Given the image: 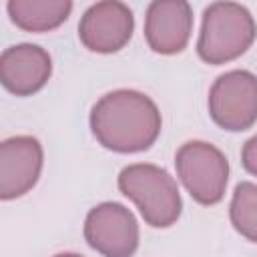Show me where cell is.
Instances as JSON below:
<instances>
[{
    "label": "cell",
    "instance_id": "obj_1",
    "mask_svg": "<svg viewBox=\"0 0 257 257\" xmlns=\"http://www.w3.org/2000/svg\"><path fill=\"white\" fill-rule=\"evenodd\" d=\"M159 106L139 90L118 88L100 96L90 110L94 139L114 153H141L161 135Z\"/></svg>",
    "mask_w": 257,
    "mask_h": 257
},
{
    "label": "cell",
    "instance_id": "obj_2",
    "mask_svg": "<svg viewBox=\"0 0 257 257\" xmlns=\"http://www.w3.org/2000/svg\"><path fill=\"white\" fill-rule=\"evenodd\" d=\"M118 191L141 211L147 225L165 229L177 223L183 201L175 179L157 165L135 163L118 173Z\"/></svg>",
    "mask_w": 257,
    "mask_h": 257
},
{
    "label": "cell",
    "instance_id": "obj_3",
    "mask_svg": "<svg viewBox=\"0 0 257 257\" xmlns=\"http://www.w3.org/2000/svg\"><path fill=\"white\" fill-rule=\"evenodd\" d=\"M255 36L257 24L245 6L213 2L203 12L197 52L207 64H225L247 52Z\"/></svg>",
    "mask_w": 257,
    "mask_h": 257
},
{
    "label": "cell",
    "instance_id": "obj_4",
    "mask_svg": "<svg viewBox=\"0 0 257 257\" xmlns=\"http://www.w3.org/2000/svg\"><path fill=\"white\" fill-rule=\"evenodd\" d=\"M175 167L181 183L199 205H217L227 189L229 161L211 143L189 141L179 147Z\"/></svg>",
    "mask_w": 257,
    "mask_h": 257
},
{
    "label": "cell",
    "instance_id": "obj_5",
    "mask_svg": "<svg viewBox=\"0 0 257 257\" xmlns=\"http://www.w3.org/2000/svg\"><path fill=\"white\" fill-rule=\"evenodd\" d=\"M209 114L217 126L241 133L257 120V76L249 70L221 74L209 90Z\"/></svg>",
    "mask_w": 257,
    "mask_h": 257
},
{
    "label": "cell",
    "instance_id": "obj_6",
    "mask_svg": "<svg viewBox=\"0 0 257 257\" xmlns=\"http://www.w3.org/2000/svg\"><path fill=\"white\" fill-rule=\"evenodd\" d=\"M84 239L102 257H133L139 249V223L124 205L104 201L88 211Z\"/></svg>",
    "mask_w": 257,
    "mask_h": 257
},
{
    "label": "cell",
    "instance_id": "obj_7",
    "mask_svg": "<svg viewBox=\"0 0 257 257\" xmlns=\"http://www.w3.org/2000/svg\"><path fill=\"white\" fill-rule=\"evenodd\" d=\"M133 28V10L124 2L104 0L84 10L78 22V38L90 52L112 54L128 44Z\"/></svg>",
    "mask_w": 257,
    "mask_h": 257
},
{
    "label": "cell",
    "instance_id": "obj_8",
    "mask_svg": "<svg viewBox=\"0 0 257 257\" xmlns=\"http://www.w3.org/2000/svg\"><path fill=\"white\" fill-rule=\"evenodd\" d=\"M44 163L36 137L18 135L0 143V197L4 201L26 195L38 181Z\"/></svg>",
    "mask_w": 257,
    "mask_h": 257
},
{
    "label": "cell",
    "instance_id": "obj_9",
    "mask_svg": "<svg viewBox=\"0 0 257 257\" xmlns=\"http://www.w3.org/2000/svg\"><path fill=\"white\" fill-rule=\"evenodd\" d=\"M193 32V8L185 0H155L147 8L145 38L157 54L181 52Z\"/></svg>",
    "mask_w": 257,
    "mask_h": 257
},
{
    "label": "cell",
    "instance_id": "obj_10",
    "mask_svg": "<svg viewBox=\"0 0 257 257\" xmlns=\"http://www.w3.org/2000/svg\"><path fill=\"white\" fill-rule=\"evenodd\" d=\"M52 74L50 54L30 42L8 46L0 56L2 86L16 96H30L38 92Z\"/></svg>",
    "mask_w": 257,
    "mask_h": 257
},
{
    "label": "cell",
    "instance_id": "obj_11",
    "mask_svg": "<svg viewBox=\"0 0 257 257\" xmlns=\"http://www.w3.org/2000/svg\"><path fill=\"white\" fill-rule=\"evenodd\" d=\"M10 20L26 32H48L58 28L72 10L70 0H10Z\"/></svg>",
    "mask_w": 257,
    "mask_h": 257
},
{
    "label": "cell",
    "instance_id": "obj_12",
    "mask_svg": "<svg viewBox=\"0 0 257 257\" xmlns=\"http://www.w3.org/2000/svg\"><path fill=\"white\" fill-rule=\"evenodd\" d=\"M229 217L235 231L247 241L257 243V185L241 181L229 205Z\"/></svg>",
    "mask_w": 257,
    "mask_h": 257
},
{
    "label": "cell",
    "instance_id": "obj_13",
    "mask_svg": "<svg viewBox=\"0 0 257 257\" xmlns=\"http://www.w3.org/2000/svg\"><path fill=\"white\" fill-rule=\"evenodd\" d=\"M241 163H243V169L251 175L257 177V135L251 137L245 145H243V151H241Z\"/></svg>",
    "mask_w": 257,
    "mask_h": 257
},
{
    "label": "cell",
    "instance_id": "obj_14",
    "mask_svg": "<svg viewBox=\"0 0 257 257\" xmlns=\"http://www.w3.org/2000/svg\"><path fill=\"white\" fill-rule=\"evenodd\" d=\"M54 257H82V255H78V253H58Z\"/></svg>",
    "mask_w": 257,
    "mask_h": 257
}]
</instances>
